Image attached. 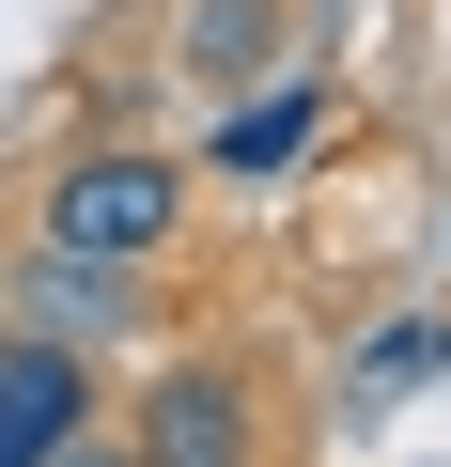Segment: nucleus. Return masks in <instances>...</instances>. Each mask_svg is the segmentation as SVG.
<instances>
[{
	"label": "nucleus",
	"mask_w": 451,
	"mask_h": 467,
	"mask_svg": "<svg viewBox=\"0 0 451 467\" xmlns=\"http://www.w3.org/2000/svg\"><path fill=\"white\" fill-rule=\"evenodd\" d=\"M32 234H47V250H94V265H171V234H187V156H156V140L63 156Z\"/></svg>",
	"instance_id": "obj_1"
},
{
	"label": "nucleus",
	"mask_w": 451,
	"mask_h": 467,
	"mask_svg": "<svg viewBox=\"0 0 451 467\" xmlns=\"http://www.w3.org/2000/svg\"><path fill=\"white\" fill-rule=\"evenodd\" d=\"M16 327H47V343L109 358V343H140V327H171V281H156V265H94V250H47V234H32Z\"/></svg>",
	"instance_id": "obj_2"
},
{
	"label": "nucleus",
	"mask_w": 451,
	"mask_h": 467,
	"mask_svg": "<svg viewBox=\"0 0 451 467\" xmlns=\"http://www.w3.org/2000/svg\"><path fill=\"white\" fill-rule=\"evenodd\" d=\"M125 436H140V467H250V451H265V389H250L234 358H171Z\"/></svg>",
	"instance_id": "obj_3"
},
{
	"label": "nucleus",
	"mask_w": 451,
	"mask_h": 467,
	"mask_svg": "<svg viewBox=\"0 0 451 467\" xmlns=\"http://www.w3.org/2000/svg\"><path fill=\"white\" fill-rule=\"evenodd\" d=\"M94 436V358L47 327H0V467H63Z\"/></svg>",
	"instance_id": "obj_4"
},
{
	"label": "nucleus",
	"mask_w": 451,
	"mask_h": 467,
	"mask_svg": "<svg viewBox=\"0 0 451 467\" xmlns=\"http://www.w3.org/2000/svg\"><path fill=\"white\" fill-rule=\"evenodd\" d=\"M312 125H327V78H312V63H281V78H250V94H218L202 171H218V187H265V171H296V156H312Z\"/></svg>",
	"instance_id": "obj_5"
},
{
	"label": "nucleus",
	"mask_w": 451,
	"mask_h": 467,
	"mask_svg": "<svg viewBox=\"0 0 451 467\" xmlns=\"http://www.w3.org/2000/svg\"><path fill=\"white\" fill-rule=\"evenodd\" d=\"M171 78H202V94H234V78H281V0H187V32H171Z\"/></svg>",
	"instance_id": "obj_6"
},
{
	"label": "nucleus",
	"mask_w": 451,
	"mask_h": 467,
	"mask_svg": "<svg viewBox=\"0 0 451 467\" xmlns=\"http://www.w3.org/2000/svg\"><path fill=\"white\" fill-rule=\"evenodd\" d=\"M63 467H140V436H78V451H63Z\"/></svg>",
	"instance_id": "obj_7"
},
{
	"label": "nucleus",
	"mask_w": 451,
	"mask_h": 467,
	"mask_svg": "<svg viewBox=\"0 0 451 467\" xmlns=\"http://www.w3.org/2000/svg\"><path fill=\"white\" fill-rule=\"evenodd\" d=\"M436 374H451V312H436Z\"/></svg>",
	"instance_id": "obj_8"
}]
</instances>
